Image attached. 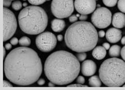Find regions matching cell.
Masks as SVG:
<instances>
[{
	"label": "cell",
	"instance_id": "4fadbf2b",
	"mask_svg": "<svg viewBox=\"0 0 125 90\" xmlns=\"http://www.w3.org/2000/svg\"><path fill=\"white\" fill-rule=\"evenodd\" d=\"M112 25L117 29L125 27V14L122 13H116L112 18Z\"/></svg>",
	"mask_w": 125,
	"mask_h": 90
},
{
	"label": "cell",
	"instance_id": "8fae6325",
	"mask_svg": "<svg viewBox=\"0 0 125 90\" xmlns=\"http://www.w3.org/2000/svg\"><path fill=\"white\" fill-rule=\"evenodd\" d=\"M97 66L95 62L91 60L83 61L81 64V73L86 76H90L94 75L96 72Z\"/></svg>",
	"mask_w": 125,
	"mask_h": 90
},
{
	"label": "cell",
	"instance_id": "3957f363",
	"mask_svg": "<svg viewBox=\"0 0 125 90\" xmlns=\"http://www.w3.org/2000/svg\"><path fill=\"white\" fill-rule=\"evenodd\" d=\"M66 46L76 52H86L93 49L98 41V33L90 22L78 21L71 25L65 33Z\"/></svg>",
	"mask_w": 125,
	"mask_h": 90
},
{
	"label": "cell",
	"instance_id": "7402d4cb",
	"mask_svg": "<svg viewBox=\"0 0 125 90\" xmlns=\"http://www.w3.org/2000/svg\"><path fill=\"white\" fill-rule=\"evenodd\" d=\"M87 55L85 52H79L77 54L76 58L80 62H83L86 59Z\"/></svg>",
	"mask_w": 125,
	"mask_h": 90
},
{
	"label": "cell",
	"instance_id": "9a60e30c",
	"mask_svg": "<svg viewBox=\"0 0 125 90\" xmlns=\"http://www.w3.org/2000/svg\"><path fill=\"white\" fill-rule=\"evenodd\" d=\"M92 55L94 58L98 60H101L106 55V50L103 46H98L93 49Z\"/></svg>",
	"mask_w": 125,
	"mask_h": 90
},
{
	"label": "cell",
	"instance_id": "60d3db41",
	"mask_svg": "<svg viewBox=\"0 0 125 90\" xmlns=\"http://www.w3.org/2000/svg\"><path fill=\"white\" fill-rule=\"evenodd\" d=\"M123 86H124V87H125V84H124V85H123Z\"/></svg>",
	"mask_w": 125,
	"mask_h": 90
},
{
	"label": "cell",
	"instance_id": "7c38bea8",
	"mask_svg": "<svg viewBox=\"0 0 125 90\" xmlns=\"http://www.w3.org/2000/svg\"><path fill=\"white\" fill-rule=\"evenodd\" d=\"M106 38L107 41L110 43H116L119 42L121 39L122 37V32L121 30L115 27H112L110 28L106 31V33L105 34Z\"/></svg>",
	"mask_w": 125,
	"mask_h": 90
},
{
	"label": "cell",
	"instance_id": "5bb4252c",
	"mask_svg": "<svg viewBox=\"0 0 125 90\" xmlns=\"http://www.w3.org/2000/svg\"><path fill=\"white\" fill-rule=\"evenodd\" d=\"M51 29L54 32L60 33L64 30L66 26V23L64 20L61 19H54L51 21Z\"/></svg>",
	"mask_w": 125,
	"mask_h": 90
},
{
	"label": "cell",
	"instance_id": "f546056e",
	"mask_svg": "<svg viewBox=\"0 0 125 90\" xmlns=\"http://www.w3.org/2000/svg\"><path fill=\"white\" fill-rule=\"evenodd\" d=\"M121 56L123 59L125 61V45L121 50Z\"/></svg>",
	"mask_w": 125,
	"mask_h": 90
},
{
	"label": "cell",
	"instance_id": "e0dca14e",
	"mask_svg": "<svg viewBox=\"0 0 125 90\" xmlns=\"http://www.w3.org/2000/svg\"><path fill=\"white\" fill-rule=\"evenodd\" d=\"M88 83L90 86L93 87H100L101 86V80L99 76H92L88 81Z\"/></svg>",
	"mask_w": 125,
	"mask_h": 90
},
{
	"label": "cell",
	"instance_id": "d4e9b609",
	"mask_svg": "<svg viewBox=\"0 0 125 90\" xmlns=\"http://www.w3.org/2000/svg\"><path fill=\"white\" fill-rule=\"evenodd\" d=\"M76 82L78 83H80V84H84V82H85V80H84V78L83 76H78L76 79Z\"/></svg>",
	"mask_w": 125,
	"mask_h": 90
},
{
	"label": "cell",
	"instance_id": "e575fe53",
	"mask_svg": "<svg viewBox=\"0 0 125 90\" xmlns=\"http://www.w3.org/2000/svg\"><path fill=\"white\" fill-rule=\"evenodd\" d=\"M12 45H12L11 43H8V44H6V45H5L4 47H5V49H6V50H10L11 49Z\"/></svg>",
	"mask_w": 125,
	"mask_h": 90
},
{
	"label": "cell",
	"instance_id": "d6986e66",
	"mask_svg": "<svg viewBox=\"0 0 125 90\" xmlns=\"http://www.w3.org/2000/svg\"><path fill=\"white\" fill-rule=\"evenodd\" d=\"M22 3L20 1H14L12 3V8H13V9L16 10V11H18V10L21 9L22 8Z\"/></svg>",
	"mask_w": 125,
	"mask_h": 90
},
{
	"label": "cell",
	"instance_id": "44dd1931",
	"mask_svg": "<svg viewBox=\"0 0 125 90\" xmlns=\"http://www.w3.org/2000/svg\"><path fill=\"white\" fill-rule=\"evenodd\" d=\"M118 8L120 11L125 13V0H118Z\"/></svg>",
	"mask_w": 125,
	"mask_h": 90
},
{
	"label": "cell",
	"instance_id": "d6a6232c",
	"mask_svg": "<svg viewBox=\"0 0 125 90\" xmlns=\"http://www.w3.org/2000/svg\"><path fill=\"white\" fill-rule=\"evenodd\" d=\"M98 36L101 37V38H103L105 36V33L104 31H100L99 33H98Z\"/></svg>",
	"mask_w": 125,
	"mask_h": 90
},
{
	"label": "cell",
	"instance_id": "f35d334b",
	"mask_svg": "<svg viewBox=\"0 0 125 90\" xmlns=\"http://www.w3.org/2000/svg\"><path fill=\"white\" fill-rule=\"evenodd\" d=\"M5 49H5V47H3V54H4V55H3V58H4V57H5V54H6V52H5Z\"/></svg>",
	"mask_w": 125,
	"mask_h": 90
},
{
	"label": "cell",
	"instance_id": "836d02e7",
	"mask_svg": "<svg viewBox=\"0 0 125 90\" xmlns=\"http://www.w3.org/2000/svg\"><path fill=\"white\" fill-rule=\"evenodd\" d=\"M103 47L106 50H109L110 49V45H109L108 43H104L103 44Z\"/></svg>",
	"mask_w": 125,
	"mask_h": 90
},
{
	"label": "cell",
	"instance_id": "74e56055",
	"mask_svg": "<svg viewBox=\"0 0 125 90\" xmlns=\"http://www.w3.org/2000/svg\"><path fill=\"white\" fill-rule=\"evenodd\" d=\"M54 84H54L53 83H52L51 82H50V83H48V86H54Z\"/></svg>",
	"mask_w": 125,
	"mask_h": 90
},
{
	"label": "cell",
	"instance_id": "b9f144b4",
	"mask_svg": "<svg viewBox=\"0 0 125 90\" xmlns=\"http://www.w3.org/2000/svg\"><path fill=\"white\" fill-rule=\"evenodd\" d=\"M23 1H26V0H23Z\"/></svg>",
	"mask_w": 125,
	"mask_h": 90
},
{
	"label": "cell",
	"instance_id": "6da1fadb",
	"mask_svg": "<svg viewBox=\"0 0 125 90\" xmlns=\"http://www.w3.org/2000/svg\"><path fill=\"white\" fill-rule=\"evenodd\" d=\"M43 72L38 54L27 47L12 50L4 62V72L8 80L18 86H29L37 82Z\"/></svg>",
	"mask_w": 125,
	"mask_h": 90
},
{
	"label": "cell",
	"instance_id": "30bf717a",
	"mask_svg": "<svg viewBox=\"0 0 125 90\" xmlns=\"http://www.w3.org/2000/svg\"><path fill=\"white\" fill-rule=\"evenodd\" d=\"M74 7L81 14H89L94 11L96 7V0H75Z\"/></svg>",
	"mask_w": 125,
	"mask_h": 90
},
{
	"label": "cell",
	"instance_id": "8992f818",
	"mask_svg": "<svg viewBox=\"0 0 125 90\" xmlns=\"http://www.w3.org/2000/svg\"><path fill=\"white\" fill-rule=\"evenodd\" d=\"M73 0H53L51 9L53 15L58 19L70 17L74 11Z\"/></svg>",
	"mask_w": 125,
	"mask_h": 90
},
{
	"label": "cell",
	"instance_id": "7a4b0ae2",
	"mask_svg": "<svg viewBox=\"0 0 125 90\" xmlns=\"http://www.w3.org/2000/svg\"><path fill=\"white\" fill-rule=\"evenodd\" d=\"M44 70L46 76L50 82L62 86L71 83L78 76L80 61L70 52L56 51L46 58Z\"/></svg>",
	"mask_w": 125,
	"mask_h": 90
},
{
	"label": "cell",
	"instance_id": "d590c367",
	"mask_svg": "<svg viewBox=\"0 0 125 90\" xmlns=\"http://www.w3.org/2000/svg\"><path fill=\"white\" fill-rule=\"evenodd\" d=\"M57 40L59 41H62V39H63V36H62V35H58V36H57Z\"/></svg>",
	"mask_w": 125,
	"mask_h": 90
},
{
	"label": "cell",
	"instance_id": "8d00e7d4",
	"mask_svg": "<svg viewBox=\"0 0 125 90\" xmlns=\"http://www.w3.org/2000/svg\"><path fill=\"white\" fill-rule=\"evenodd\" d=\"M121 42L123 45H125V36H124L123 37H122V38H121Z\"/></svg>",
	"mask_w": 125,
	"mask_h": 90
},
{
	"label": "cell",
	"instance_id": "cb8c5ba5",
	"mask_svg": "<svg viewBox=\"0 0 125 90\" xmlns=\"http://www.w3.org/2000/svg\"><path fill=\"white\" fill-rule=\"evenodd\" d=\"M78 19V17L76 15H71L70 16V17H69V21L70 23H75L76 21Z\"/></svg>",
	"mask_w": 125,
	"mask_h": 90
},
{
	"label": "cell",
	"instance_id": "52a82bcc",
	"mask_svg": "<svg viewBox=\"0 0 125 90\" xmlns=\"http://www.w3.org/2000/svg\"><path fill=\"white\" fill-rule=\"evenodd\" d=\"M17 29V21L14 13L6 7L3 8V42L12 37Z\"/></svg>",
	"mask_w": 125,
	"mask_h": 90
},
{
	"label": "cell",
	"instance_id": "4dcf8cb0",
	"mask_svg": "<svg viewBox=\"0 0 125 90\" xmlns=\"http://www.w3.org/2000/svg\"><path fill=\"white\" fill-rule=\"evenodd\" d=\"M79 19L81 21H84L85 20H86L88 19V16L86 14H81L80 16V17H79Z\"/></svg>",
	"mask_w": 125,
	"mask_h": 90
},
{
	"label": "cell",
	"instance_id": "83f0119b",
	"mask_svg": "<svg viewBox=\"0 0 125 90\" xmlns=\"http://www.w3.org/2000/svg\"><path fill=\"white\" fill-rule=\"evenodd\" d=\"M87 85H83V84H73L68 85V87H87Z\"/></svg>",
	"mask_w": 125,
	"mask_h": 90
},
{
	"label": "cell",
	"instance_id": "603a6c76",
	"mask_svg": "<svg viewBox=\"0 0 125 90\" xmlns=\"http://www.w3.org/2000/svg\"><path fill=\"white\" fill-rule=\"evenodd\" d=\"M30 4L33 5H40V4H43L45 1H50V0H28Z\"/></svg>",
	"mask_w": 125,
	"mask_h": 90
},
{
	"label": "cell",
	"instance_id": "f1b7e54d",
	"mask_svg": "<svg viewBox=\"0 0 125 90\" xmlns=\"http://www.w3.org/2000/svg\"><path fill=\"white\" fill-rule=\"evenodd\" d=\"M13 85L10 83H9L6 80H4L3 81V87H12Z\"/></svg>",
	"mask_w": 125,
	"mask_h": 90
},
{
	"label": "cell",
	"instance_id": "277c9868",
	"mask_svg": "<svg viewBox=\"0 0 125 90\" xmlns=\"http://www.w3.org/2000/svg\"><path fill=\"white\" fill-rule=\"evenodd\" d=\"M48 18L42 8L30 6L24 8L18 15V23L23 33L31 35L42 33L46 28Z\"/></svg>",
	"mask_w": 125,
	"mask_h": 90
},
{
	"label": "cell",
	"instance_id": "5b68a950",
	"mask_svg": "<svg viewBox=\"0 0 125 90\" xmlns=\"http://www.w3.org/2000/svg\"><path fill=\"white\" fill-rule=\"evenodd\" d=\"M99 75L105 86H123L125 83V62L116 57L106 60L100 66Z\"/></svg>",
	"mask_w": 125,
	"mask_h": 90
},
{
	"label": "cell",
	"instance_id": "ab89813d",
	"mask_svg": "<svg viewBox=\"0 0 125 90\" xmlns=\"http://www.w3.org/2000/svg\"><path fill=\"white\" fill-rule=\"evenodd\" d=\"M27 5H28L27 3H23V6H24V7H26V6H27Z\"/></svg>",
	"mask_w": 125,
	"mask_h": 90
},
{
	"label": "cell",
	"instance_id": "4316f807",
	"mask_svg": "<svg viewBox=\"0 0 125 90\" xmlns=\"http://www.w3.org/2000/svg\"><path fill=\"white\" fill-rule=\"evenodd\" d=\"M10 43H11L13 45H17L19 43V41L16 37H13V38H12L11 39V41H10Z\"/></svg>",
	"mask_w": 125,
	"mask_h": 90
},
{
	"label": "cell",
	"instance_id": "ac0fdd59",
	"mask_svg": "<svg viewBox=\"0 0 125 90\" xmlns=\"http://www.w3.org/2000/svg\"><path fill=\"white\" fill-rule=\"evenodd\" d=\"M19 44L22 46L28 47L31 44V40L28 37L23 36L19 41Z\"/></svg>",
	"mask_w": 125,
	"mask_h": 90
},
{
	"label": "cell",
	"instance_id": "ffe728a7",
	"mask_svg": "<svg viewBox=\"0 0 125 90\" xmlns=\"http://www.w3.org/2000/svg\"><path fill=\"white\" fill-rule=\"evenodd\" d=\"M103 2L108 7H113L118 3V0H103Z\"/></svg>",
	"mask_w": 125,
	"mask_h": 90
},
{
	"label": "cell",
	"instance_id": "9c48e42d",
	"mask_svg": "<svg viewBox=\"0 0 125 90\" xmlns=\"http://www.w3.org/2000/svg\"><path fill=\"white\" fill-rule=\"evenodd\" d=\"M56 44V37L50 32L41 33L36 38V45L41 52H51L55 48Z\"/></svg>",
	"mask_w": 125,
	"mask_h": 90
},
{
	"label": "cell",
	"instance_id": "1f68e13d",
	"mask_svg": "<svg viewBox=\"0 0 125 90\" xmlns=\"http://www.w3.org/2000/svg\"><path fill=\"white\" fill-rule=\"evenodd\" d=\"M45 83V80H44V79L41 78L39 79L38 80V84L40 85V86H43V84H44Z\"/></svg>",
	"mask_w": 125,
	"mask_h": 90
},
{
	"label": "cell",
	"instance_id": "ba28073f",
	"mask_svg": "<svg viewBox=\"0 0 125 90\" xmlns=\"http://www.w3.org/2000/svg\"><path fill=\"white\" fill-rule=\"evenodd\" d=\"M91 22L99 29H104L109 26L112 21V14L110 10L104 7L97 8L91 16Z\"/></svg>",
	"mask_w": 125,
	"mask_h": 90
},
{
	"label": "cell",
	"instance_id": "7bdbcfd3",
	"mask_svg": "<svg viewBox=\"0 0 125 90\" xmlns=\"http://www.w3.org/2000/svg\"><path fill=\"white\" fill-rule=\"evenodd\" d=\"M11 1H13V0H11Z\"/></svg>",
	"mask_w": 125,
	"mask_h": 90
},
{
	"label": "cell",
	"instance_id": "2e32d148",
	"mask_svg": "<svg viewBox=\"0 0 125 90\" xmlns=\"http://www.w3.org/2000/svg\"><path fill=\"white\" fill-rule=\"evenodd\" d=\"M121 47L118 45H114L109 49V54L112 57H118L121 54Z\"/></svg>",
	"mask_w": 125,
	"mask_h": 90
},
{
	"label": "cell",
	"instance_id": "484cf974",
	"mask_svg": "<svg viewBox=\"0 0 125 90\" xmlns=\"http://www.w3.org/2000/svg\"><path fill=\"white\" fill-rule=\"evenodd\" d=\"M11 4V0H3V6L4 7L8 8L10 6Z\"/></svg>",
	"mask_w": 125,
	"mask_h": 90
}]
</instances>
